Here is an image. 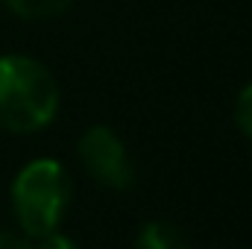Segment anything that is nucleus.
<instances>
[{
	"instance_id": "nucleus-1",
	"label": "nucleus",
	"mask_w": 252,
	"mask_h": 249,
	"mask_svg": "<svg viewBox=\"0 0 252 249\" xmlns=\"http://www.w3.org/2000/svg\"><path fill=\"white\" fill-rule=\"evenodd\" d=\"M59 112V85L41 62L12 53L0 56V126L38 132Z\"/></svg>"
},
{
	"instance_id": "nucleus-2",
	"label": "nucleus",
	"mask_w": 252,
	"mask_h": 249,
	"mask_svg": "<svg viewBox=\"0 0 252 249\" xmlns=\"http://www.w3.org/2000/svg\"><path fill=\"white\" fill-rule=\"evenodd\" d=\"M70 202V176L56 158H35L12 182V205L27 238L56 232Z\"/></svg>"
},
{
	"instance_id": "nucleus-3",
	"label": "nucleus",
	"mask_w": 252,
	"mask_h": 249,
	"mask_svg": "<svg viewBox=\"0 0 252 249\" xmlns=\"http://www.w3.org/2000/svg\"><path fill=\"white\" fill-rule=\"evenodd\" d=\"M79 158L100 185L112 190H126L135 179L124 141L109 126H91L79 138Z\"/></svg>"
},
{
	"instance_id": "nucleus-4",
	"label": "nucleus",
	"mask_w": 252,
	"mask_h": 249,
	"mask_svg": "<svg viewBox=\"0 0 252 249\" xmlns=\"http://www.w3.org/2000/svg\"><path fill=\"white\" fill-rule=\"evenodd\" d=\"M135 249H190V244L182 235V229H176L164 220H153V223L141 226V232L135 238Z\"/></svg>"
},
{
	"instance_id": "nucleus-5",
	"label": "nucleus",
	"mask_w": 252,
	"mask_h": 249,
	"mask_svg": "<svg viewBox=\"0 0 252 249\" xmlns=\"http://www.w3.org/2000/svg\"><path fill=\"white\" fill-rule=\"evenodd\" d=\"M18 18H27V21H44V18H56L67 12V6L73 0H3Z\"/></svg>"
},
{
	"instance_id": "nucleus-6",
	"label": "nucleus",
	"mask_w": 252,
	"mask_h": 249,
	"mask_svg": "<svg viewBox=\"0 0 252 249\" xmlns=\"http://www.w3.org/2000/svg\"><path fill=\"white\" fill-rule=\"evenodd\" d=\"M235 124H238V129H241L247 138H252V82L238 94V103H235Z\"/></svg>"
},
{
	"instance_id": "nucleus-7",
	"label": "nucleus",
	"mask_w": 252,
	"mask_h": 249,
	"mask_svg": "<svg viewBox=\"0 0 252 249\" xmlns=\"http://www.w3.org/2000/svg\"><path fill=\"white\" fill-rule=\"evenodd\" d=\"M41 244L35 249H79L67 235H59V232H50V235H44V238H38Z\"/></svg>"
},
{
	"instance_id": "nucleus-8",
	"label": "nucleus",
	"mask_w": 252,
	"mask_h": 249,
	"mask_svg": "<svg viewBox=\"0 0 252 249\" xmlns=\"http://www.w3.org/2000/svg\"><path fill=\"white\" fill-rule=\"evenodd\" d=\"M0 249H32V244L24 235H15V232L0 229Z\"/></svg>"
}]
</instances>
